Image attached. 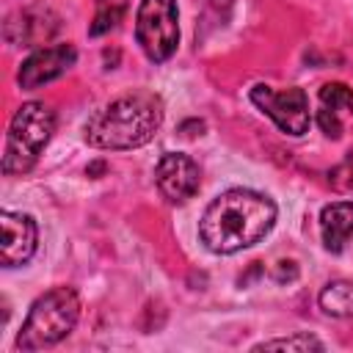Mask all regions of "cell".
Here are the masks:
<instances>
[{
  "instance_id": "cell-8",
  "label": "cell",
  "mask_w": 353,
  "mask_h": 353,
  "mask_svg": "<svg viewBox=\"0 0 353 353\" xmlns=\"http://www.w3.org/2000/svg\"><path fill=\"white\" fill-rule=\"evenodd\" d=\"M61 28V19L52 8L41 6V3H33V6H25L19 11H14L6 25H3V33L11 44L17 47H39L44 41H50Z\"/></svg>"
},
{
  "instance_id": "cell-15",
  "label": "cell",
  "mask_w": 353,
  "mask_h": 353,
  "mask_svg": "<svg viewBox=\"0 0 353 353\" xmlns=\"http://www.w3.org/2000/svg\"><path fill=\"white\" fill-rule=\"evenodd\" d=\"M320 102H323V108H331V110L353 108V88L345 83H325L320 88Z\"/></svg>"
},
{
  "instance_id": "cell-1",
  "label": "cell",
  "mask_w": 353,
  "mask_h": 353,
  "mask_svg": "<svg viewBox=\"0 0 353 353\" xmlns=\"http://www.w3.org/2000/svg\"><path fill=\"white\" fill-rule=\"evenodd\" d=\"M276 204L270 196L232 188L210 201L199 221V237L212 254H237L259 243L276 223Z\"/></svg>"
},
{
  "instance_id": "cell-18",
  "label": "cell",
  "mask_w": 353,
  "mask_h": 353,
  "mask_svg": "<svg viewBox=\"0 0 353 353\" xmlns=\"http://www.w3.org/2000/svg\"><path fill=\"white\" fill-rule=\"evenodd\" d=\"M298 276V268L295 262H279V270H276V281L284 284V281H292Z\"/></svg>"
},
{
  "instance_id": "cell-12",
  "label": "cell",
  "mask_w": 353,
  "mask_h": 353,
  "mask_svg": "<svg viewBox=\"0 0 353 353\" xmlns=\"http://www.w3.org/2000/svg\"><path fill=\"white\" fill-rule=\"evenodd\" d=\"M320 309L331 317H353V281H331L320 292Z\"/></svg>"
},
{
  "instance_id": "cell-4",
  "label": "cell",
  "mask_w": 353,
  "mask_h": 353,
  "mask_svg": "<svg viewBox=\"0 0 353 353\" xmlns=\"http://www.w3.org/2000/svg\"><path fill=\"white\" fill-rule=\"evenodd\" d=\"M55 132V113L44 102H25L8 127L6 135V149H3V171L11 174H25L36 165L39 154L50 143Z\"/></svg>"
},
{
  "instance_id": "cell-14",
  "label": "cell",
  "mask_w": 353,
  "mask_h": 353,
  "mask_svg": "<svg viewBox=\"0 0 353 353\" xmlns=\"http://www.w3.org/2000/svg\"><path fill=\"white\" fill-rule=\"evenodd\" d=\"M325 345L312 336V334H292V336H281V339H265L259 345H254L251 350H295V353H306V350H323Z\"/></svg>"
},
{
  "instance_id": "cell-10",
  "label": "cell",
  "mask_w": 353,
  "mask_h": 353,
  "mask_svg": "<svg viewBox=\"0 0 353 353\" xmlns=\"http://www.w3.org/2000/svg\"><path fill=\"white\" fill-rule=\"evenodd\" d=\"M77 61V50L72 44H52V47H41L36 50L19 69L17 80L22 88H39L44 83L58 80L61 74H66Z\"/></svg>"
},
{
  "instance_id": "cell-9",
  "label": "cell",
  "mask_w": 353,
  "mask_h": 353,
  "mask_svg": "<svg viewBox=\"0 0 353 353\" xmlns=\"http://www.w3.org/2000/svg\"><path fill=\"white\" fill-rule=\"evenodd\" d=\"M3 229V268H19L25 265L36 248H39V226L30 215L3 210L0 215Z\"/></svg>"
},
{
  "instance_id": "cell-17",
  "label": "cell",
  "mask_w": 353,
  "mask_h": 353,
  "mask_svg": "<svg viewBox=\"0 0 353 353\" xmlns=\"http://www.w3.org/2000/svg\"><path fill=\"white\" fill-rule=\"evenodd\" d=\"M317 124H320V130H323L328 138H339V135H342V121H339L336 110H331V108L317 110Z\"/></svg>"
},
{
  "instance_id": "cell-3",
  "label": "cell",
  "mask_w": 353,
  "mask_h": 353,
  "mask_svg": "<svg viewBox=\"0 0 353 353\" xmlns=\"http://www.w3.org/2000/svg\"><path fill=\"white\" fill-rule=\"evenodd\" d=\"M80 320V298L72 287H52L39 295L17 336L19 350H41L58 345Z\"/></svg>"
},
{
  "instance_id": "cell-6",
  "label": "cell",
  "mask_w": 353,
  "mask_h": 353,
  "mask_svg": "<svg viewBox=\"0 0 353 353\" xmlns=\"http://www.w3.org/2000/svg\"><path fill=\"white\" fill-rule=\"evenodd\" d=\"M251 102L276 121V127L292 138L303 135L309 130V97L303 88L290 85V88H273V85H254L251 88Z\"/></svg>"
},
{
  "instance_id": "cell-20",
  "label": "cell",
  "mask_w": 353,
  "mask_h": 353,
  "mask_svg": "<svg viewBox=\"0 0 353 353\" xmlns=\"http://www.w3.org/2000/svg\"><path fill=\"white\" fill-rule=\"evenodd\" d=\"M105 168H108V165H105L102 160H97V163H91V165L85 168V174H88V176H97V174H105Z\"/></svg>"
},
{
  "instance_id": "cell-16",
  "label": "cell",
  "mask_w": 353,
  "mask_h": 353,
  "mask_svg": "<svg viewBox=\"0 0 353 353\" xmlns=\"http://www.w3.org/2000/svg\"><path fill=\"white\" fill-rule=\"evenodd\" d=\"M328 182H331V188L339 190V193L353 190V149L345 154V160H342L336 168L328 171Z\"/></svg>"
},
{
  "instance_id": "cell-5",
  "label": "cell",
  "mask_w": 353,
  "mask_h": 353,
  "mask_svg": "<svg viewBox=\"0 0 353 353\" xmlns=\"http://www.w3.org/2000/svg\"><path fill=\"white\" fill-rule=\"evenodd\" d=\"M135 39L149 61H168L179 44L176 0H141L135 14Z\"/></svg>"
},
{
  "instance_id": "cell-11",
  "label": "cell",
  "mask_w": 353,
  "mask_h": 353,
  "mask_svg": "<svg viewBox=\"0 0 353 353\" xmlns=\"http://www.w3.org/2000/svg\"><path fill=\"white\" fill-rule=\"evenodd\" d=\"M320 234H323V245L331 254H339L345 243L353 237V201L325 204L320 212Z\"/></svg>"
},
{
  "instance_id": "cell-2",
  "label": "cell",
  "mask_w": 353,
  "mask_h": 353,
  "mask_svg": "<svg viewBox=\"0 0 353 353\" xmlns=\"http://www.w3.org/2000/svg\"><path fill=\"white\" fill-rule=\"evenodd\" d=\"M163 124V99L152 91H130L110 99L85 121V141L94 149H138Z\"/></svg>"
},
{
  "instance_id": "cell-7",
  "label": "cell",
  "mask_w": 353,
  "mask_h": 353,
  "mask_svg": "<svg viewBox=\"0 0 353 353\" xmlns=\"http://www.w3.org/2000/svg\"><path fill=\"white\" fill-rule=\"evenodd\" d=\"M154 182L168 204H185L188 199L196 196L201 171L193 157L182 152H165L154 165Z\"/></svg>"
},
{
  "instance_id": "cell-13",
  "label": "cell",
  "mask_w": 353,
  "mask_h": 353,
  "mask_svg": "<svg viewBox=\"0 0 353 353\" xmlns=\"http://www.w3.org/2000/svg\"><path fill=\"white\" fill-rule=\"evenodd\" d=\"M124 11H127V0H97V11L88 25V36H102V33L113 30L121 22Z\"/></svg>"
},
{
  "instance_id": "cell-19",
  "label": "cell",
  "mask_w": 353,
  "mask_h": 353,
  "mask_svg": "<svg viewBox=\"0 0 353 353\" xmlns=\"http://www.w3.org/2000/svg\"><path fill=\"white\" fill-rule=\"evenodd\" d=\"M201 130H204V121H201V119H188V121H182V124H179V132H182V135H188V138L201 135Z\"/></svg>"
}]
</instances>
